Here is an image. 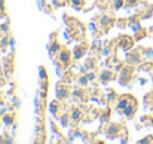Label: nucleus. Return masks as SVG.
<instances>
[{
  "label": "nucleus",
  "instance_id": "13",
  "mask_svg": "<svg viewBox=\"0 0 153 144\" xmlns=\"http://www.w3.org/2000/svg\"><path fill=\"white\" fill-rule=\"evenodd\" d=\"M117 129H119L117 126H114V125H110V128H108V131H107V132H108V135H110V137H113V135H116Z\"/></svg>",
  "mask_w": 153,
  "mask_h": 144
},
{
  "label": "nucleus",
  "instance_id": "18",
  "mask_svg": "<svg viewBox=\"0 0 153 144\" xmlns=\"http://www.w3.org/2000/svg\"><path fill=\"white\" fill-rule=\"evenodd\" d=\"M67 122H68V116H62V117H61V123L65 126V125H67Z\"/></svg>",
  "mask_w": 153,
  "mask_h": 144
},
{
  "label": "nucleus",
  "instance_id": "4",
  "mask_svg": "<svg viewBox=\"0 0 153 144\" xmlns=\"http://www.w3.org/2000/svg\"><path fill=\"white\" fill-rule=\"evenodd\" d=\"M135 105H137L135 102H134V104H129V105L123 110V114H125L126 117H132V116H134V111H135Z\"/></svg>",
  "mask_w": 153,
  "mask_h": 144
},
{
  "label": "nucleus",
  "instance_id": "17",
  "mask_svg": "<svg viewBox=\"0 0 153 144\" xmlns=\"http://www.w3.org/2000/svg\"><path fill=\"white\" fill-rule=\"evenodd\" d=\"M3 120H4V123H6V125H10V123H12V117H10V116H4V119H3Z\"/></svg>",
  "mask_w": 153,
  "mask_h": 144
},
{
  "label": "nucleus",
  "instance_id": "1",
  "mask_svg": "<svg viewBox=\"0 0 153 144\" xmlns=\"http://www.w3.org/2000/svg\"><path fill=\"white\" fill-rule=\"evenodd\" d=\"M134 45V39L132 37H129V36H122V39H120V42H119V46L122 49H129L131 46Z\"/></svg>",
  "mask_w": 153,
  "mask_h": 144
},
{
  "label": "nucleus",
  "instance_id": "7",
  "mask_svg": "<svg viewBox=\"0 0 153 144\" xmlns=\"http://www.w3.org/2000/svg\"><path fill=\"white\" fill-rule=\"evenodd\" d=\"M129 73H131V70L129 68H125L123 71H122V74H120V83H126L128 82V76H129Z\"/></svg>",
  "mask_w": 153,
  "mask_h": 144
},
{
  "label": "nucleus",
  "instance_id": "14",
  "mask_svg": "<svg viewBox=\"0 0 153 144\" xmlns=\"http://www.w3.org/2000/svg\"><path fill=\"white\" fill-rule=\"evenodd\" d=\"M123 3H125V0H114L113 6H114V9H120L123 6Z\"/></svg>",
  "mask_w": 153,
  "mask_h": 144
},
{
  "label": "nucleus",
  "instance_id": "12",
  "mask_svg": "<svg viewBox=\"0 0 153 144\" xmlns=\"http://www.w3.org/2000/svg\"><path fill=\"white\" fill-rule=\"evenodd\" d=\"M83 1H85V0H71V4H73V7L80 9V7L83 6Z\"/></svg>",
  "mask_w": 153,
  "mask_h": 144
},
{
  "label": "nucleus",
  "instance_id": "3",
  "mask_svg": "<svg viewBox=\"0 0 153 144\" xmlns=\"http://www.w3.org/2000/svg\"><path fill=\"white\" fill-rule=\"evenodd\" d=\"M59 61L64 62V64H67V62L70 61V52L65 50V49H62V50L59 52Z\"/></svg>",
  "mask_w": 153,
  "mask_h": 144
},
{
  "label": "nucleus",
  "instance_id": "23",
  "mask_svg": "<svg viewBox=\"0 0 153 144\" xmlns=\"http://www.w3.org/2000/svg\"><path fill=\"white\" fill-rule=\"evenodd\" d=\"M152 12H153V6H152Z\"/></svg>",
  "mask_w": 153,
  "mask_h": 144
},
{
  "label": "nucleus",
  "instance_id": "5",
  "mask_svg": "<svg viewBox=\"0 0 153 144\" xmlns=\"http://www.w3.org/2000/svg\"><path fill=\"white\" fill-rule=\"evenodd\" d=\"M83 53H85V46H76V48H74V50H73L74 59L82 58V56H83Z\"/></svg>",
  "mask_w": 153,
  "mask_h": 144
},
{
  "label": "nucleus",
  "instance_id": "15",
  "mask_svg": "<svg viewBox=\"0 0 153 144\" xmlns=\"http://www.w3.org/2000/svg\"><path fill=\"white\" fill-rule=\"evenodd\" d=\"M88 82H89V79H88V76H82V77L79 79V83H80V85H86Z\"/></svg>",
  "mask_w": 153,
  "mask_h": 144
},
{
  "label": "nucleus",
  "instance_id": "19",
  "mask_svg": "<svg viewBox=\"0 0 153 144\" xmlns=\"http://www.w3.org/2000/svg\"><path fill=\"white\" fill-rule=\"evenodd\" d=\"M58 49H59V46H58L56 43H53V45H52V48H51V52H55V50H58Z\"/></svg>",
  "mask_w": 153,
  "mask_h": 144
},
{
  "label": "nucleus",
  "instance_id": "2",
  "mask_svg": "<svg viewBox=\"0 0 153 144\" xmlns=\"http://www.w3.org/2000/svg\"><path fill=\"white\" fill-rule=\"evenodd\" d=\"M128 98H129V95H125L123 98L119 99V102H117V110H122V111H123V110L129 105V101H126Z\"/></svg>",
  "mask_w": 153,
  "mask_h": 144
},
{
  "label": "nucleus",
  "instance_id": "16",
  "mask_svg": "<svg viewBox=\"0 0 153 144\" xmlns=\"http://www.w3.org/2000/svg\"><path fill=\"white\" fill-rule=\"evenodd\" d=\"M39 71H40V79H42V80H45V79H46V71H45V68H43V67H40V70H39Z\"/></svg>",
  "mask_w": 153,
  "mask_h": 144
},
{
  "label": "nucleus",
  "instance_id": "20",
  "mask_svg": "<svg viewBox=\"0 0 153 144\" xmlns=\"http://www.w3.org/2000/svg\"><path fill=\"white\" fill-rule=\"evenodd\" d=\"M3 9H4V1H3V0H0V12H1Z\"/></svg>",
  "mask_w": 153,
  "mask_h": 144
},
{
  "label": "nucleus",
  "instance_id": "6",
  "mask_svg": "<svg viewBox=\"0 0 153 144\" xmlns=\"http://www.w3.org/2000/svg\"><path fill=\"white\" fill-rule=\"evenodd\" d=\"M56 88H58V89H56V96H58V98H65V96L68 95V91H67V88H65V86L58 85Z\"/></svg>",
  "mask_w": 153,
  "mask_h": 144
},
{
  "label": "nucleus",
  "instance_id": "10",
  "mask_svg": "<svg viewBox=\"0 0 153 144\" xmlns=\"http://www.w3.org/2000/svg\"><path fill=\"white\" fill-rule=\"evenodd\" d=\"M111 79V71H102L101 73V82H108Z\"/></svg>",
  "mask_w": 153,
  "mask_h": 144
},
{
  "label": "nucleus",
  "instance_id": "8",
  "mask_svg": "<svg viewBox=\"0 0 153 144\" xmlns=\"http://www.w3.org/2000/svg\"><path fill=\"white\" fill-rule=\"evenodd\" d=\"M128 61L132 64H137V62H140V53H137V52H134V55H128Z\"/></svg>",
  "mask_w": 153,
  "mask_h": 144
},
{
  "label": "nucleus",
  "instance_id": "21",
  "mask_svg": "<svg viewBox=\"0 0 153 144\" xmlns=\"http://www.w3.org/2000/svg\"><path fill=\"white\" fill-rule=\"evenodd\" d=\"M137 1H138V0H128V4H129V6H132V4H135Z\"/></svg>",
  "mask_w": 153,
  "mask_h": 144
},
{
  "label": "nucleus",
  "instance_id": "22",
  "mask_svg": "<svg viewBox=\"0 0 153 144\" xmlns=\"http://www.w3.org/2000/svg\"><path fill=\"white\" fill-rule=\"evenodd\" d=\"M150 141V138H143V140H140V143H149Z\"/></svg>",
  "mask_w": 153,
  "mask_h": 144
},
{
  "label": "nucleus",
  "instance_id": "9",
  "mask_svg": "<svg viewBox=\"0 0 153 144\" xmlns=\"http://www.w3.org/2000/svg\"><path fill=\"white\" fill-rule=\"evenodd\" d=\"M80 116H82V113H80L79 108H73V110H71V119H73L74 122H77V120L80 119Z\"/></svg>",
  "mask_w": 153,
  "mask_h": 144
},
{
  "label": "nucleus",
  "instance_id": "11",
  "mask_svg": "<svg viewBox=\"0 0 153 144\" xmlns=\"http://www.w3.org/2000/svg\"><path fill=\"white\" fill-rule=\"evenodd\" d=\"M49 110H51L52 114H56V111H58V102L56 101H52L51 105H49Z\"/></svg>",
  "mask_w": 153,
  "mask_h": 144
}]
</instances>
